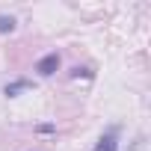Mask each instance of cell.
<instances>
[{"instance_id":"cell-3","label":"cell","mask_w":151,"mask_h":151,"mask_svg":"<svg viewBox=\"0 0 151 151\" xmlns=\"http://www.w3.org/2000/svg\"><path fill=\"white\" fill-rule=\"evenodd\" d=\"M24 89H30V80H15V83H9V86L3 89V95L15 98V95H18V92H24Z\"/></svg>"},{"instance_id":"cell-4","label":"cell","mask_w":151,"mask_h":151,"mask_svg":"<svg viewBox=\"0 0 151 151\" xmlns=\"http://www.w3.org/2000/svg\"><path fill=\"white\" fill-rule=\"evenodd\" d=\"M15 30V18L12 15H0V33H12Z\"/></svg>"},{"instance_id":"cell-2","label":"cell","mask_w":151,"mask_h":151,"mask_svg":"<svg viewBox=\"0 0 151 151\" xmlns=\"http://www.w3.org/2000/svg\"><path fill=\"white\" fill-rule=\"evenodd\" d=\"M95 151H119V136H116V130H110V133H104V136L98 139V145H95Z\"/></svg>"},{"instance_id":"cell-1","label":"cell","mask_w":151,"mask_h":151,"mask_svg":"<svg viewBox=\"0 0 151 151\" xmlns=\"http://www.w3.org/2000/svg\"><path fill=\"white\" fill-rule=\"evenodd\" d=\"M56 68H59V53H47V56H42L36 62V71L42 74V77H50Z\"/></svg>"},{"instance_id":"cell-5","label":"cell","mask_w":151,"mask_h":151,"mask_svg":"<svg viewBox=\"0 0 151 151\" xmlns=\"http://www.w3.org/2000/svg\"><path fill=\"white\" fill-rule=\"evenodd\" d=\"M80 74H83V77H92V71H89V68H74V71H71V77H80Z\"/></svg>"}]
</instances>
